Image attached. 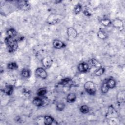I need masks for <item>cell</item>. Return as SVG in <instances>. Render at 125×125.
<instances>
[{
  "label": "cell",
  "instance_id": "obj_1",
  "mask_svg": "<svg viewBox=\"0 0 125 125\" xmlns=\"http://www.w3.org/2000/svg\"><path fill=\"white\" fill-rule=\"evenodd\" d=\"M5 42L8 48V51L10 52L15 51L18 48L17 41L14 39V38L7 37L5 39Z\"/></svg>",
  "mask_w": 125,
  "mask_h": 125
},
{
  "label": "cell",
  "instance_id": "obj_2",
  "mask_svg": "<svg viewBox=\"0 0 125 125\" xmlns=\"http://www.w3.org/2000/svg\"><path fill=\"white\" fill-rule=\"evenodd\" d=\"M62 19L63 16L62 15L56 14H51L48 17L47 22L49 24H54L59 23Z\"/></svg>",
  "mask_w": 125,
  "mask_h": 125
},
{
  "label": "cell",
  "instance_id": "obj_3",
  "mask_svg": "<svg viewBox=\"0 0 125 125\" xmlns=\"http://www.w3.org/2000/svg\"><path fill=\"white\" fill-rule=\"evenodd\" d=\"M84 88L88 94L90 95H93L95 93L96 90L95 85L93 82L88 81L86 82L84 85Z\"/></svg>",
  "mask_w": 125,
  "mask_h": 125
},
{
  "label": "cell",
  "instance_id": "obj_4",
  "mask_svg": "<svg viewBox=\"0 0 125 125\" xmlns=\"http://www.w3.org/2000/svg\"><path fill=\"white\" fill-rule=\"evenodd\" d=\"M17 4L20 9L24 11H28L30 8V5L29 2L26 1H19Z\"/></svg>",
  "mask_w": 125,
  "mask_h": 125
},
{
  "label": "cell",
  "instance_id": "obj_5",
  "mask_svg": "<svg viewBox=\"0 0 125 125\" xmlns=\"http://www.w3.org/2000/svg\"><path fill=\"white\" fill-rule=\"evenodd\" d=\"M42 62L46 69H49L51 67L53 64V60L50 57H46L42 59Z\"/></svg>",
  "mask_w": 125,
  "mask_h": 125
},
{
  "label": "cell",
  "instance_id": "obj_6",
  "mask_svg": "<svg viewBox=\"0 0 125 125\" xmlns=\"http://www.w3.org/2000/svg\"><path fill=\"white\" fill-rule=\"evenodd\" d=\"M35 73L37 76L41 78L46 79L47 77V73L45 69L43 68H38L35 71Z\"/></svg>",
  "mask_w": 125,
  "mask_h": 125
},
{
  "label": "cell",
  "instance_id": "obj_7",
  "mask_svg": "<svg viewBox=\"0 0 125 125\" xmlns=\"http://www.w3.org/2000/svg\"><path fill=\"white\" fill-rule=\"evenodd\" d=\"M67 33L69 38L73 39L75 38L77 35L76 30L73 28H69L67 29Z\"/></svg>",
  "mask_w": 125,
  "mask_h": 125
},
{
  "label": "cell",
  "instance_id": "obj_8",
  "mask_svg": "<svg viewBox=\"0 0 125 125\" xmlns=\"http://www.w3.org/2000/svg\"><path fill=\"white\" fill-rule=\"evenodd\" d=\"M89 69V65L86 63H81L78 66V71L80 72H86Z\"/></svg>",
  "mask_w": 125,
  "mask_h": 125
},
{
  "label": "cell",
  "instance_id": "obj_9",
  "mask_svg": "<svg viewBox=\"0 0 125 125\" xmlns=\"http://www.w3.org/2000/svg\"><path fill=\"white\" fill-rule=\"evenodd\" d=\"M53 44L54 47L57 49H61L65 46V45L63 42L58 40H55L53 42Z\"/></svg>",
  "mask_w": 125,
  "mask_h": 125
},
{
  "label": "cell",
  "instance_id": "obj_10",
  "mask_svg": "<svg viewBox=\"0 0 125 125\" xmlns=\"http://www.w3.org/2000/svg\"><path fill=\"white\" fill-rule=\"evenodd\" d=\"M33 103L36 106H41L44 105V101L42 99L36 97L33 100Z\"/></svg>",
  "mask_w": 125,
  "mask_h": 125
},
{
  "label": "cell",
  "instance_id": "obj_11",
  "mask_svg": "<svg viewBox=\"0 0 125 125\" xmlns=\"http://www.w3.org/2000/svg\"><path fill=\"white\" fill-rule=\"evenodd\" d=\"M44 124L46 125H49L53 124V122H54V119L50 116H46L44 117Z\"/></svg>",
  "mask_w": 125,
  "mask_h": 125
},
{
  "label": "cell",
  "instance_id": "obj_12",
  "mask_svg": "<svg viewBox=\"0 0 125 125\" xmlns=\"http://www.w3.org/2000/svg\"><path fill=\"white\" fill-rule=\"evenodd\" d=\"M13 91V87L12 86H6L4 90V92L5 93L8 95H11Z\"/></svg>",
  "mask_w": 125,
  "mask_h": 125
},
{
  "label": "cell",
  "instance_id": "obj_13",
  "mask_svg": "<svg viewBox=\"0 0 125 125\" xmlns=\"http://www.w3.org/2000/svg\"><path fill=\"white\" fill-rule=\"evenodd\" d=\"M76 96L74 93H70L67 96V101L69 103H73L76 101Z\"/></svg>",
  "mask_w": 125,
  "mask_h": 125
},
{
  "label": "cell",
  "instance_id": "obj_14",
  "mask_svg": "<svg viewBox=\"0 0 125 125\" xmlns=\"http://www.w3.org/2000/svg\"><path fill=\"white\" fill-rule=\"evenodd\" d=\"M107 86L109 87V88L112 89L116 85V83L115 81L112 79H110L106 82Z\"/></svg>",
  "mask_w": 125,
  "mask_h": 125
},
{
  "label": "cell",
  "instance_id": "obj_15",
  "mask_svg": "<svg viewBox=\"0 0 125 125\" xmlns=\"http://www.w3.org/2000/svg\"><path fill=\"white\" fill-rule=\"evenodd\" d=\"M89 64L91 65L94 66V67L98 68H101V64L95 59H91V60H90Z\"/></svg>",
  "mask_w": 125,
  "mask_h": 125
},
{
  "label": "cell",
  "instance_id": "obj_16",
  "mask_svg": "<svg viewBox=\"0 0 125 125\" xmlns=\"http://www.w3.org/2000/svg\"><path fill=\"white\" fill-rule=\"evenodd\" d=\"M118 100L120 103H124L125 101V91H120L118 95Z\"/></svg>",
  "mask_w": 125,
  "mask_h": 125
},
{
  "label": "cell",
  "instance_id": "obj_17",
  "mask_svg": "<svg viewBox=\"0 0 125 125\" xmlns=\"http://www.w3.org/2000/svg\"><path fill=\"white\" fill-rule=\"evenodd\" d=\"M7 34L8 35V37H10L12 38H14L17 34L16 30L13 28H10L8 29L7 31Z\"/></svg>",
  "mask_w": 125,
  "mask_h": 125
},
{
  "label": "cell",
  "instance_id": "obj_18",
  "mask_svg": "<svg viewBox=\"0 0 125 125\" xmlns=\"http://www.w3.org/2000/svg\"><path fill=\"white\" fill-rule=\"evenodd\" d=\"M98 37L102 40H105L106 38L107 35L106 33L103 30H100L97 33Z\"/></svg>",
  "mask_w": 125,
  "mask_h": 125
},
{
  "label": "cell",
  "instance_id": "obj_19",
  "mask_svg": "<svg viewBox=\"0 0 125 125\" xmlns=\"http://www.w3.org/2000/svg\"><path fill=\"white\" fill-rule=\"evenodd\" d=\"M113 25L116 28H121L123 27V23L122 21L119 19H116L113 22Z\"/></svg>",
  "mask_w": 125,
  "mask_h": 125
},
{
  "label": "cell",
  "instance_id": "obj_20",
  "mask_svg": "<svg viewBox=\"0 0 125 125\" xmlns=\"http://www.w3.org/2000/svg\"><path fill=\"white\" fill-rule=\"evenodd\" d=\"M105 72V69L102 67L99 68L94 73V75L97 76H100L103 74Z\"/></svg>",
  "mask_w": 125,
  "mask_h": 125
},
{
  "label": "cell",
  "instance_id": "obj_21",
  "mask_svg": "<svg viewBox=\"0 0 125 125\" xmlns=\"http://www.w3.org/2000/svg\"><path fill=\"white\" fill-rule=\"evenodd\" d=\"M7 68L9 69L14 70V69H16L18 68V65L15 62H12L8 65Z\"/></svg>",
  "mask_w": 125,
  "mask_h": 125
},
{
  "label": "cell",
  "instance_id": "obj_22",
  "mask_svg": "<svg viewBox=\"0 0 125 125\" xmlns=\"http://www.w3.org/2000/svg\"><path fill=\"white\" fill-rule=\"evenodd\" d=\"M71 81L70 78H65L62 80V81L60 82L59 84L62 86H65L66 85L68 84L69 82Z\"/></svg>",
  "mask_w": 125,
  "mask_h": 125
},
{
  "label": "cell",
  "instance_id": "obj_23",
  "mask_svg": "<svg viewBox=\"0 0 125 125\" xmlns=\"http://www.w3.org/2000/svg\"><path fill=\"white\" fill-rule=\"evenodd\" d=\"M80 110L82 113L84 114H86L89 112V108L86 105H83L81 106Z\"/></svg>",
  "mask_w": 125,
  "mask_h": 125
},
{
  "label": "cell",
  "instance_id": "obj_24",
  "mask_svg": "<svg viewBox=\"0 0 125 125\" xmlns=\"http://www.w3.org/2000/svg\"><path fill=\"white\" fill-rule=\"evenodd\" d=\"M109 88L107 86L106 83H105L102 85L101 87V92L103 93H106L108 92V91L109 90Z\"/></svg>",
  "mask_w": 125,
  "mask_h": 125
},
{
  "label": "cell",
  "instance_id": "obj_25",
  "mask_svg": "<svg viewBox=\"0 0 125 125\" xmlns=\"http://www.w3.org/2000/svg\"><path fill=\"white\" fill-rule=\"evenodd\" d=\"M47 93V90L45 88H40L37 92V94L40 96H43Z\"/></svg>",
  "mask_w": 125,
  "mask_h": 125
},
{
  "label": "cell",
  "instance_id": "obj_26",
  "mask_svg": "<svg viewBox=\"0 0 125 125\" xmlns=\"http://www.w3.org/2000/svg\"><path fill=\"white\" fill-rule=\"evenodd\" d=\"M22 75L24 78H28L30 76V71L28 69H23L22 71Z\"/></svg>",
  "mask_w": 125,
  "mask_h": 125
},
{
  "label": "cell",
  "instance_id": "obj_27",
  "mask_svg": "<svg viewBox=\"0 0 125 125\" xmlns=\"http://www.w3.org/2000/svg\"><path fill=\"white\" fill-rule=\"evenodd\" d=\"M65 107V105L64 103H59L56 106V109L58 111H63Z\"/></svg>",
  "mask_w": 125,
  "mask_h": 125
},
{
  "label": "cell",
  "instance_id": "obj_28",
  "mask_svg": "<svg viewBox=\"0 0 125 125\" xmlns=\"http://www.w3.org/2000/svg\"><path fill=\"white\" fill-rule=\"evenodd\" d=\"M101 23L103 25H104V26H108L111 23V22L110 20L109 19H103L101 21Z\"/></svg>",
  "mask_w": 125,
  "mask_h": 125
},
{
  "label": "cell",
  "instance_id": "obj_29",
  "mask_svg": "<svg viewBox=\"0 0 125 125\" xmlns=\"http://www.w3.org/2000/svg\"><path fill=\"white\" fill-rule=\"evenodd\" d=\"M82 10V6L80 5H78L74 9V11L76 14L79 13Z\"/></svg>",
  "mask_w": 125,
  "mask_h": 125
},
{
  "label": "cell",
  "instance_id": "obj_30",
  "mask_svg": "<svg viewBox=\"0 0 125 125\" xmlns=\"http://www.w3.org/2000/svg\"><path fill=\"white\" fill-rule=\"evenodd\" d=\"M84 14H85V15H86V16H89L90 15V13L88 11H87V10H85V11H84Z\"/></svg>",
  "mask_w": 125,
  "mask_h": 125
}]
</instances>
